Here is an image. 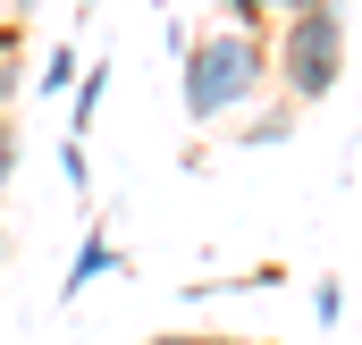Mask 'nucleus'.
I'll return each instance as SVG.
<instances>
[{
  "label": "nucleus",
  "mask_w": 362,
  "mask_h": 345,
  "mask_svg": "<svg viewBox=\"0 0 362 345\" xmlns=\"http://www.w3.org/2000/svg\"><path fill=\"white\" fill-rule=\"evenodd\" d=\"M76 8H93V0H76Z\"/></svg>",
  "instance_id": "2eb2a0df"
},
{
  "label": "nucleus",
  "mask_w": 362,
  "mask_h": 345,
  "mask_svg": "<svg viewBox=\"0 0 362 345\" xmlns=\"http://www.w3.org/2000/svg\"><path fill=\"white\" fill-rule=\"evenodd\" d=\"M76 76H85V59H76V42H51V59H42V68H34V85L51 93V101H59V93L76 85Z\"/></svg>",
  "instance_id": "423d86ee"
},
{
  "label": "nucleus",
  "mask_w": 362,
  "mask_h": 345,
  "mask_svg": "<svg viewBox=\"0 0 362 345\" xmlns=\"http://www.w3.org/2000/svg\"><path fill=\"white\" fill-rule=\"evenodd\" d=\"M303 8H320V0H228V25H253V34H270V17H303Z\"/></svg>",
  "instance_id": "39448f33"
},
{
  "label": "nucleus",
  "mask_w": 362,
  "mask_h": 345,
  "mask_svg": "<svg viewBox=\"0 0 362 345\" xmlns=\"http://www.w3.org/2000/svg\"><path fill=\"white\" fill-rule=\"evenodd\" d=\"M17 76H25V34H17V25H0V110L17 101Z\"/></svg>",
  "instance_id": "0eeeda50"
},
{
  "label": "nucleus",
  "mask_w": 362,
  "mask_h": 345,
  "mask_svg": "<svg viewBox=\"0 0 362 345\" xmlns=\"http://www.w3.org/2000/svg\"><path fill=\"white\" fill-rule=\"evenodd\" d=\"M152 345H228V337H194V329H169V337H152Z\"/></svg>",
  "instance_id": "f8f14e48"
},
{
  "label": "nucleus",
  "mask_w": 362,
  "mask_h": 345,
  "mask_svg": "<svg viewBox=\"0 0 362 345\" xmlns=\"http://www.w3.org/2000/svg\"><path fill=\"white\" fill-rule=\"evenodd\" d=\"M0 253H8V245H0Z\"/></svg>",
  "instance_id": "dca6fc26"
},
{
  "label": "nucleus",
  "mask_w": 362,
  "mask_h": 345,
  "mask_svg": "<svg viewBox=\"0 0 362 345\" xmlns=\"http://www.w3.org/2000/svg\"><path fill=\"white\" fill-rule=\"evenodd\" d=\"M101 93H110V68H85L76 85H68V144H85L93 118H101Z\"/></svg>",
  "instance_id": "20e7f679"
},
{
  "label": "nucleus",
  "mask_w": 362,
  "mask_h": 345,
  "mask_svg": "<svg viewBox=\"0 0 362 345\" xmlns=\"http://www.w3.org/2000/svg\"><path fill=\"white\" fill-rule=\"evenodd\" d=\"M312 312H320V329H346V286L320 278V286H312Z\"/></svg>",
  "instance_id": "1a4fd4ad"
},
{
  "label": "nucleus",
  "mask_w": 362,
  "mask_h": 345,
  "mask_svg": "<svg viewBox=\"0 0 362 345\" xmlns=\"http://www.w3.org/2000/svg\"><path fill=\"white\" fill-rule=\"evenodd\" d=\"M59 177H68V185H93V160H85V144H68V152H59Z\"/></svg>",
  "instance_id": "9d476101"
},
{
  "label": "nucleus",
  "mask_w": 362,
  "mask_h": 345,
  "mask_svg": "<svg viewBox=\"0 0 362 345\" xmlns=\"http://www.w3.org/2000/svg\"><path fill=\"white\" fill-rule=\"evenodd\" d=\"M270 76L286 85V101H329L346 85V17L320 0L303 17H286L270 34Z\"/></svg>",
  "instance_id": "f03ea898"
},
{
  "label": "nucleus",
  "mask_w": 362,
  "mask_h": 345,
  "mask_svg": "<svg viewBox=\"0 0 362 345\" xmlns=\"http://www.w3.org/2000/svg\"><path fill=\"white\" fill-rule=\"evenodd\" d=\"M17 177V127H0V185Z\"/></svg>",
  "instance_id": "9b49d317"
},
{
  "label": "nucleus",
  "mask_w": 362,
  "mask_h": 345,
  "mask_svg": "<svg viewBox=\"0 0 362 345\" xmlns=\"http://www.w3.org/2000/svg\"><path fill=\"white\" fill-rule=\"evenodd\" d=\"M118 261H127V253H118V245H110V236H101V228H93L85 245H76V261H68V278H59V295H85L93 278H110V269H118Z\"/></svg>",
  "instance_id": "7ed1b4c3"
},
{
  "label": "nucleus",
  "mask_w": 362,
  "mask_h": 345,
  "mask_svg": "<svg viewBox=\"0 0 362 345\" xmlns=\"http://www.w3.org/2000/svg\"><path fill=\"white\" fill-rule=\"evenodd\" d=\"M286 135H295V118H286V110H262L253 127H236V144H245V152H262V144H286Z\"/></svg>",
  "instance_id": "6e6552de"
},
{
  "label": "nucleus",
  "mask_w": 362,
  "mask_h": 345,
  "mask_svg": "<svg viewBox=\"0 0 362 345\" xmlns=\"http://www.w3.org/2000/svg\"><path fill=\"white\" fill-rule=\"evenodd\" d=\"M262 85H270V34H253V25H219L185 51V118L194 127L262 101Z\"/></svg>",
  "instance_id": "f257e3e1"
},
{
  "label": "nucleus",
  "mask_w": 362,
  "mask_h": 345,
  "mask_svg": "<svg viewBox=\"0 0 362 345\" xmlns=\"http://www.w3.org/2000/svg\"><path fill=\"white\" fill-rule=\"evenodd\" d=\"M17 8H34V0H17Z\"/></svg>",
  "instance_id": "ddd939ff"
},
{
  "label": "nucleus",
  "mask_w": 362,
  "mask_h": 345,
  "mask_svg": "<svg viewBox=\"0 0 362 345\" xmlns=\"http://www.w3.org/2000/svg\"><path fill=\"white\" fill-rule=\"evenodd\" d=\"M0 127H8V110H0Z\"/></svg>",
  "instance_id": "4468645a"
}]
</instances>
